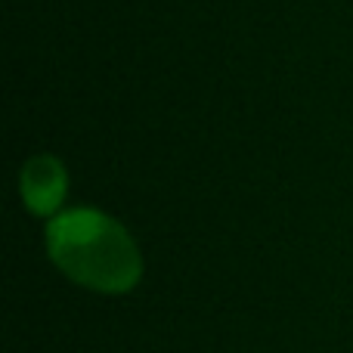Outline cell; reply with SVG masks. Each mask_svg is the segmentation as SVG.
<instances>
[{
    "mask_svg": "<svg viewBox=\"0 0 353 353\" xmlns=\"http://www.w3.org/2000/svg\"><path fill=\"white\" fill-rule=\"evenodd\" d=\"M19 195H22V205L34 217L53 220L56 214H62V205H65L68 195L65 165L50 152L31 155L19 171Z\"/></svg>",
    "mask_w": 353,
    "mask_h": 353,
    "instance_id": "cell-2",
    "label": "cell"
},
{
    "mask_svg": "<svg viewBox=\"0 0 353 353\" xmlns=\"http://www.w3.org/2000/svg\"><path fill=\"white\" fill-rule=\"evenodd\" d=\"M47 257L65 279L97 294H128L143 279L137 239L99 208H68L47 220Z\"/></svg>",
    "mask_w": 353,
    "mask_h": 353,
    "instance_id": "cell-1",
    "label": "cell"
}]
</instances>
